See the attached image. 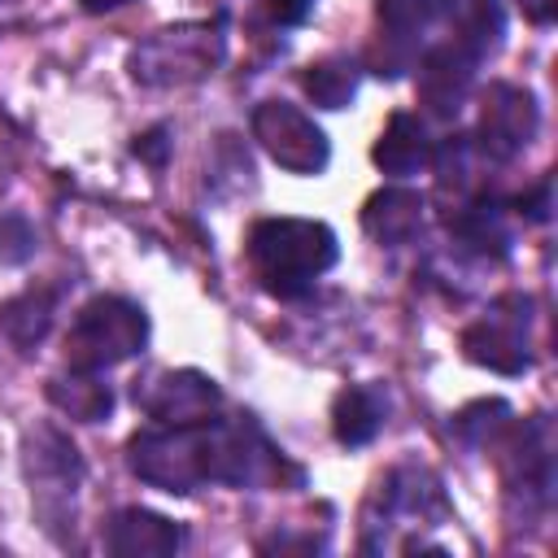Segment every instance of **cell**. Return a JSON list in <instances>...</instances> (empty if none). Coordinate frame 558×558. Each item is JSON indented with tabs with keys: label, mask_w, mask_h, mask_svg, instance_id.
Returning a JSON list of instances; mask_svg holds the SVG:
<instances>
[{
	"label": "cell",
	"mask_w": 558,
	"mask_h": 558,
	"mask_svg": "<svg viewBox=\"0 0 558 558\" xmlns=\"http://www.w3.org/2000/svg\"><path fill=\"white\" fill-rule=\"evenodd\" d=\"M105 545L113 558H174L179 545H183V527L157 510H140V506H126L113 514L109 532H105Z\"/></svg>",
	"instance_id": "cell-10"
},
{
	"label": "cell",
	"mask_w": 558,
	"mask_h": 558,
	"mask_svg": "<svg viewBox=\"0 0 558 558\" xmlns=\"http://www.w3.org/2000/svg\"><path fill=\"white\" fill-rule=\"evenodd\" d=\"M523 13L532 17V22H554V13H558V0H523Z\"/></svg>",
	"instance_id": "cell-26"
},
{
	"label": "cell",
	"mask_w": 558,
	"mask_h": 558,
	"mask_svg": "<svg viewBox=\"0 0 558 558\" xmlns=\"http://www.w3.org/2000/svg\"><path fill=\"white\" fill-rule=\"evenodd\" d=\"M462 349L471 362L497 375H519L527 366V301L506 296L501 305H493L480 323L462 331Z\"/></svg>",
	"instance_id": "cell-7"
},
{
	"label": "cell",
	"mask_w": 558,
	"mask_h": 558,
	"mask_svg": "<svg viewBox=\"0 0 558 558\" xmlns=\"http://www.w3.org/2000/svg\"><path fill=\"white\" fill-rule=\"evenodd\" d=\"M22 471H26V484H31V501H35V510L48 527L74 519V497H78V484H83V458H78V449L70 445V436L61 427L44 423V427L26 432Z\"/></svg>",
	"instance_id": "cell-5"
},
{
	"label": "cell",
	"mask_w": 558,
	"mask_h": 558,
	"mask_svg": "<svg viewBox=\"0 0 558 558\" xmlns=\"http://www.w3.org/2000/svg\"><path fill=\"white\" fill-rule=\"evenodd\" d=\"M449 227H453V235H458L466 248H475V253L501 257V253L510 248V231H506V222H501V214H497L493 205H466Z\"/></svg>",
	"instance_id": "cell-19"
},
{
	"label": "cell",
	"mask_w": 558,
	"mask_h": 558,
	"mask_svg": "<svg viewBox=\"0 0 558 558\" xmlns=\"http://www.w3.org/2000/svg\"><path fill=\"white\" fill-rule=\"evenodd\" d=\"M462 48H471L475 57L493 52L497 39H501V9L497 0H462L458 4V35H453Z\"/></svg>",
	"instance_id": "cell-20"
},
{
	"label": "cell",
	"mask_w": 558,
	"mask_h": 558,
	"mask_svg": "<svg viewBox=\"0 0 558 558\" xmlns=\"http://www.w3.org/2000/svg\"><path fill=\"white\" fill-rule=\"evenodd\" d=\"M340 257L336 231L314 218H266L248 235V262L275 296L305 292Z\"/></svg>",
	"instance_id": "cell-2"
},
{
	"label": "cell",
	"mask_w": 558,
	"mask_h": 558,
	"mask_svg": "<svg viewBox=\"0 0 558 558\" xmlns=\"http://www.w3.org/2000/svg\"><path fill=\"white\" fill-rule=\"evenodd\" d=\"M148 340V314L126 296H92L65 336V362L74 371H105L135 357Z\"/></svg>",
	"instance_id": "cell-3"
},
{
	"label": "cell",
	"mask_w": 558,
	"mask_h": 558,
	"mask_svg": "<svg viewBox=\"0 0 558 558\" xmlns=\"http://www.w3.org/2000/svg\"><path fill=\"white\" fill-rule=\"evenodd\" d=\"M371 157H375V166H379L384 174H397V179L418 174V170L427 166V157H432V144H427V135H423V122H418L414 113H392L388 126L379 131Z\"/></svg>",
	"instance_id": "cell-14"
},
{
	"label": "cell",
	"mask_w": 558,
	"mask_h": 558,
	"mask_svg": "<svg viewBox=\"0 0 558 558\" xmlns=\"http://www.w3.org/2000/svg\"><path fill=\"white\" fill-rule=\"evenodd\" d=\"M135 401L157 423H201L222 405V388L201 371H161L148 384H135Z\"/></svg>",
	"instance_id": "cell-8"
},
{
	"label": "cell",
	"mask_w": 558,
	"mask_h": 558,
	"mask_svg": "<svg viewBox=\"0 0 558 558\" xmlns=\"http://www.w3.org/2000/svg\"><path fill=\"white\" fill-rule=\"evenodd\" d=\"M48 401L78 423H100L113 410L109 384H100L96 371H74V366H70V379H48Z\"/></svg>",
	"instance_id": "cell-17"
},
{
	"label": "cell",
	"mask_w": 558,
	"mask_h": 558,
	"mask_svg": "<svg viewBox=\"0 0 558 558\" xmlns=\"http://www.w3.org/2000/svg\"><path fill=\"white\" fill-rule=\"evenodd\" d=\"M266 4H270L275 22H283V26L305 22V17H310V9H314V0H266Z\"/></svg>",
	"instance_id": "cell-24"
},
{
	"label": "cell",
	"mask_w": 558,
	"mask_h": 558,
	"mask_svg": "<svg viewBox=\"0 0 558 558\" xmlns=\"http://www.w3.org/2000/svg\"><path fill=\"white\" fill-rule=\"evenodd\" d=\"M218 61H222L218 26L179 22V26L153 31L144 44H135L131 57H126V70L144 87H183V83H196V78L214 74Z\"/></svg>",
	"instance_id": "cell-4"
},
{
	"label": "cell",
	"mask_w": 558,
	"mask_h": 558,
	"mask_svg": "<svg viewBox=\"0 0 558 558\" xmlns=\"http://www.w3.org/2000/svg\"><path fill=\"white\" fill-rule=\"evenodd\" d=\"M52 314H57V296L48 288H26L0 305V336L26 353L48 336Z\"/></svg>",
	"instance_id": "cell-15"
},
{
	"label": "cell",
	"mask_w": 558,
	"mask_h": 558,
	"mask_svg": "<svg viewBox=\"0 0 558 558\" xmlns=\"http://www.w3.org/2000/svg\"><path fill=\"white\" fill-rule=\"evenodd\" d=\"M384 410L388 405H384L379 388H362V384L344 388L336 397V405H331V432H336V440L340 445H371L375 432L384 427Z\"/></svg>",
	"instance_id": "cell-16"
},
{
	"label": "cell",
	"mask_w": 558,
	"mask_h": 558,
	"mask_svg": "<svg viewBox=\"0 0 558 558\" xmlns=\"http://www.w3.org/2000/svg\"><path fill=\"white\" fill-rule=\"evenodd\" d=\"M126 462L144 484L161 493H196L205 484L257 488V484H275L283 471V458L244 418L240 423H222V418L157 423L131 436Z\"/></svg>",
	"instance_id": "cell-1"
},
{
	"label": "cell",
	"mask_w": 558,
	"mask_h": 558,
	"mask_svg": "<svg viewBox=\"0 0 558 558\" xmlns=\"http://www.w3.org/2000/svg\"><path fill=\"white\" fill-rule=\"evenodd\" d=\"M536 126H541V109H536L532 92L510 87V83L488 87V100H484V113H480V148L493 161L519 157L532 144Z\"/></svg>",
	"instance_id": "cell-9"
},
{
	"label": "cell",
	"mask_w": 558,
	"mask_h": 558,
	"mask_svg": "<svg viewBox=\"0 0 558 558\" xmlns=\"http://www.w3.org/2000/svg\"><path fill=\"white\" fill-rule=\"evenodd\" d=\"M418 222H423V196L410 192V187H384L362 209V227L379 244H405V240H414Z\"/></svg>",
	"instance_id": "cell-13"
},
{
	"label": "cell",
	"mask_w": 558,
	"mask_h": 558,
	"mask_svg": "<svg viewBox=\"0 0 558 558\" xmlns=\"http://www.w3.org/2000/svg\"><path fill=\"white\" fill-rule=\"evenodd\" d=\"M301 87L323 109H344L357 96V65L349 57H323L301 70Z\"/></svg>",
	"instance_id": "cell-18"
},
{
	"label": "cell",
	"mask_w": 558,
	"mask_h": 558,
	"mask_svg": "<svg viewBox=\"0 0 558 558\" xmlns=\"http://www.w3.org/2000/svg\"><path fill=\"white\" fill-rule=\"evenodd\" d=\"M475 61H480V57H475L471 48H462L458 39L440 44L436 52H427L423 74H418V92H423V100H427L432 113L449 118V113L462 109L466 87H471V74H475Z\"/></svg>",
	"instance_id": "cell-11"
},
{
	"label": "cell",
	"mask_w": 558,
	"mask_h": 558,
	"mask_svg": "<svg viewBox=\"0 0 558 558\" xmlns=\"http://www.w3.org/2000/svg\"><path fill=\"white\" fill-rule=\"evenodd\" d=\"M436 9L440 0H379V26L392 39H410L436 17Z\"/></svg>",
	"instance_id": "cell-21"
},
{
	"label": "cell",
	"mask_w": 558,
	"mask_h": 558,
	"mask_svg": "<svg viewBox=\"0 0 558 558\" xmlns=\"http://www.w3.org/2000/svg\"><path fill=\"white\" fill-rule=\"evenodd\" d=\"M87 13H113V9H122V4H131V0H78Z\"/></svg>",
	"instance_id": "cell-27"
},
{
	"label": "cell",
	"mask_w": 558,
	"mask_h": 558,
	"mask_svg": "<svg viewBox=\"0 0 558 558\" xmlns=\"http://www.w3.org/2000/svg\"><path fill=\"white\" fill-rule=\"evenodd\" d=\"M514 205H519V214H527L532 222H545V218H549V183H541L536 192H523Z\"/></svg>",
	"instance_id": "cell-23"
},
{
	"label": "cell",
	"mask_w": 558,
	"mask_h": 558,
	"mask_svg": "<svg viewBox=\"0 0 558 558\" xmlns=\"http://www.w3.org/2000/svg\"><path fill=\"white\" fill-rule=\"evenodd\" d=\"M35 253V231L22 214H4L0 218V262L4 266H22Z\"/></svg>",
	"instance_id": "cell-22"
},
{
	"label": "cell",
	"mask_w": 558,
	"mask_h": 558,
	"mask_svg": "<svg viewBox=\"0 0 558 558\" xmlns=\"http://www.w3.org/2000/svg\"><path fill=\"white\" fill-rule=\"evenodd\" d=\"M253 140L266 148V157L275 166H283L292 174H318V170H327V157H331L323 126L288 100H262L253 109Z\"/></svg>",
	"instance_id": "cell-6"
},
{
	"label": "cell",
	"mask_w": 558,
	"mask_h": 558,
	"mask_svg": "<svg viewBox=\"0 0 558 558\" xmlns=\"http://www.w3.org/2000/svg\"><path fill=\"white\" fill-rule=\"evenodd\" d=\"M135 157H144V161L161 166V161H166V126H157V131L140 135V140H135Z\"/></svg>",
	"instance_id": "cell-25"
},
{
	"label": "cell",
	"mask_w": 558,
	"mask_h": 558,
	"mask_svg": "<svg viewBox=\"0 0 558 558\" xmlns=\"http://www.w3.org/2000/svg\"><path fill=\"white\" fill-rule=\"evenodd\" d=\"M510 471H506V484L510 493H523V510L536 514L549 506V493H554V453H549V427L545 423H532L523 432V440L510 449Z\"/></svg>",
	"instance_id": "cell-12"
}]
</instances>
